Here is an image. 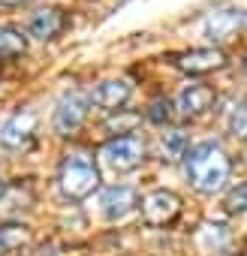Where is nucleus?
Segmentation results:
<instances>
[{
    "label": "nucleus",
    "mask_w": 247,
    "mask_h": 256,
    "mask_svg": "<svg viewBox=\"0 0 247 256\" xmlns=\"http://www.w3.org/2000/svg\"><path fill=\"white\" fill-rule=\"evenodd\" d=\"M187 178L193 190L211 196L229 181V157L217 142H199L187 151Z\"/></svg>",
    "instance_id": "obj_1"
},
{
    "label": "nucleus",
    "mask_w": 247,
    "mask_h": 256,
    "mask_svg": "<svg viewBox=\"0 0 247 256\" xmlns=\"http://www.w3.org/2000/svg\"><path fill=\"white\" fill-rule=\"evenodd\" d=\"M58 184H60V193L66 199H76V202L88 199L100 187V169H96L94 157L88 151H66L60 160Z\"/></svg>",
    "instance_id": "obj_2"
},
{
    "label": "nucleus",
    "mask_w": 247,
    "mask_h": 256,
    "mask_svg": "<svg viewBox=\"0 0 247 256\" xmlns=\"http://www.w3.org/2000/svg\"><path fill=\"white\" fill-rule=\"evenodd\" d=\"M100 160L112 172H130L145 160V142L139 136H114L102 145Z\"/></svg>",
    "instance_id": "obj_3"
},
{
    "label": "nucleus",
    "mask_w": 247,
    "mask_h": 256,
    "mask_svg": "<svg viewBox=\"0 0 247 256\" xmlns=\"http://www.w3.org/2000/svg\"><path fill=\"white\" fill-rule=\"evenodd\" d=\"M193 244L202 256H232L235 235L226 223H202L193 232Z\"/></svg>",
    "instance_id": "obj_4"
},
{
    "label": "nucleus",
    "mask_w": 247,
    "mask_h": 256,
    "mask_svg": "<svg viewBox=\"0 0 247 256\" xmlns=\"http://www.w3.org/2000/svg\"><path fill=\"white\" fill-rule=\"evenodd\" d=\"M84 118H88V96H82V94L72 90V94H66L58 102L52 126H54L58 136H72V133H78V126L84 124Z\"/></svg>",
    "instance_id": "obj_5"
},
{
    "label": "nucleus",
    "mask_w": 247,
    "mask_h": 256,
    "mask_svg": "<svg viewBox=\"0 0 247 256\" xmlns=\"http://www.w3.org/2000/svg\"><path fill=\"white\" fill-rule=\"evenodd\" d=\"M142 220L148 226H166L181 214V199L172 190H154L142 199Z\"/></svg>",
    "instance_id": "obj_6"
},
{
    "label": "nucleus",
    "mask_w": 247,
    "mask_h": 256,
    "mask_svg": "<svg viewBox=\"0 0 247 256\" xmlns=\"http://www.w3.org/2000/svg\"><path fill=\"white\" fill-rule=\"evenodd\" d=\"M172 64L187 76H208L226 66V54L220 48H190V52L172 54Z\"/></svg>",
    "instance_id": "obj_7"
},
{
    "label": "nucleus",
    "mask_w": 247,
    "mask_h": 256,
    "mask_svg": "<svg viewBox=\"0 0 247 256\" xmlns=\"http://www.w3.org/2000/svg\"><path fill=\"white\" fill-rule=\"evenodd\" d=\"M247 30V10H217L205 18V36L211 42H226Z\"/></svg>",
    "instance_id": "obj_8"
},
{
    "label": "nucleus",
    "mask_w": 247,
    "mask_h": 256,
    "mask_svg": "<svg viewBox=\"0 0 247 256\" xmlns=\"http://www.w3.org/2000/svg\"><path fill=\"white\" fill-rule=\"evenodd\" d=\"M214 90L208 84H187L178 96H175V114L181 120H196L202 118L211 106H214Z\"/></svg>",
    "instance_id": "obj_9"
},
{
    "label": "nucleus",
    "mask_w": 247,
    "mask_h": 256,
    "mask_svg": "<svg viewBox=\"0 0 247 256\" xmlns=\"http://www.w3.org/2000/svg\"><path fill=\"white\" fill-rule=\"evenodd\" d=\"M34 130H36V114L34 112H18L0 126V145L10 148V151H22V148L30 145Z\"/></svg>",
    "instance_id": "obj_10"
},
{
    "label": "nucleus",
    "mask_w": 247,
    "mask_h": 256,
    "mask_svg": "<svg viewBox=\"0 0 247 256\" xmlns=\"http://www.w3.org/2000/svg\"><path fill=\"white\" fill-rule=\"evenodd\" d=\"M100 205H102V214L108 220H124L136 205H139V196L133 187H124V184H114L108 190H102L100 196Z\"/></svg>",
    "instance_id": "obj_11"
},
{
    "label": "nucleus",
    "mask_w": 247,
    "mask_h": 256,
    "mask_svg": "<svg viewBox=\"0 0 247 256\" xmlns=\"http://www.w3.org/2000/svg\"><path fill=\"white\" fill-rule=\"evenodd\" d=\"M133 96V84L124 82V78H108L102 82L94 94H90V102L106 108V112H120L124 106H127V100Z\"/></svg>",
    "instance_id": "obj_12"
},
{
    "label": "nucleus",
    "mask_w": 247,
    "mask_h": 256,
    "mask_svg": "<svg viewBox=\"0 0 247 256\" xmlns=\"http://www.w3.org/2000/svg\"><path fill=\"white\" fill-rule=\"evenodd\" d=\"M66 28V16L60 12V10H54V6H42V10H36L34 16H30V22H28V34L34 36V40H54L60 30Z\"/></svg>",
    "instance_id": "obj_13"
},
{
    "label": "nucleus",
    "mask_w": 247,
    "mask_h": 256,
    "mask_svg": "<svg viewBox=\"0 0 247 256\" xmlns=\"http://www.w3.org/2000/svg\"><path fill=\"white\" fill-rule=\"evenodd\" d=\"M30 244V229L22 226V223H6L0 226V256H10V253H18L22 247Z\"/></svg>",
    "instance_id": "obj_14"
},
{
    "label": "nucleus",
    "mask_w": 247,
    "mask_h": 256,
    "mask_svg": "<svg viewBox=\"0 0 247 256\" xmlns=\"http://www.w3.org/2000/svg\"><path fill=\"white\" fill-rule=\"evenodd\" d=\"M24 52H28V40H24L22 30H16V28H0V60H4V64L18 60Z\"/></svg>",
    "instance_id": "obj_15"
},
{
    "label": "nucleus",
    "mask_w": 247,
    "mask_h": 256,
    "mask_svg": "<svg viewBox=\"0 0 247 256\" xmlns=\"http://www.w3.org/2000/svg\"><path fill=\"white\" fill-rule=\"evenodd\" d=\"M160 157L166 163H175V160L187 157V133L184 130H166L160 136Z\"/></svg>",
    "instance_id": "obj_16"
},
{
    "label": "nucleus",
    "mask_w": 247,
    "mask_h": 256,
    "mask_svg": "<svg viewBox=\"0 0 247 256\" xmlns=\"http://www.w3.org/2000/svg\"><path fill=\"white\" fill-rule=\"evenodd\" d=\"M139 120H142V118H139L136 112H124L120 118H108V120L102 124V130H118V133L127 136V133L136 130V124H139Z\"/></svg>",
    "instance_id": "obj_17"
},
{
    "label": "nucleus",
    "mask_w": 247,
    "mask_h": 256,
    "mask_svg": "<svg viewBox=\"0 0 247 256\" xmlns=\"http://www.w3.org/2000/svg\"><path fill=\"white\" fill-rule=\"evenodd\" d=\"M229 130H232V136L247 139V102H238L229 112Z\"/></svg>",
    "instance_id": "obj_18"
},
{
    "label": "nucleus",
    "mask_w": 247,
    "mask_h": 256,
    "mask_svg": "<svg viewBox=\"0 0 247 256\" xmlns=\"http://www.w3.org/2000/svg\"><path fill=\"white\" fill-rule=\"evenodd\" d=\"M226 211H229V214H244V211H247V181L238 184L235 190H229V196H226Z\"/></svg>",
    "instance_id": "obj_19"
},
{
    "label": "nucleus",
    "mask_w": 247,
    "mask_h": 256,
    "mask_svg": "<svg viewBox=\"0 0 247 256\" xmlns=\"http://www.w3.org/2000/svg\"><path fill=\"white\" fill-rule=\"evenodd\" d=\"M169 114H172V106H169L166 100H154V102H151V112H148V118H151L154 124H163V120H169Z\"/></svg>",
    "instance_id": "obj_20"
},
{
    "label": "nucleus",
    "mask_w": 247,
    "mask_h": 256,
    "mask_svg": "<svg viewBox=\"0 0 247 256\" xmlns=\"http://www.w3.org/2000/svg\"><path fill=\"white\" fill-rule=\"evenodd\" d=\"M4 6H18V4H28V0H0Z\"/></svg>",
    "instance_id": "obj_21"
},
{
    "label": "nucleus",
    "mask_w": 247,
    "mask_h": 256,
    "mask_svg": "<svg viewBox=\"0 0 247 256\" xmlns=\"http://www.w3.org/2000/svg\"><path fill=\"white\" fill-rule=\"evenodd\" d=\"M4 193H6V181H4V178H0V196H4Z\"/></svg>",
    "instance_id": "obj_22"
}]
</instances>
